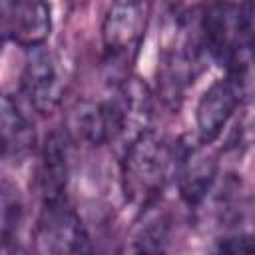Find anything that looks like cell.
I'll return each instance as SVG.
<instances>
[{"label":"cell","mask_w":255,"mask_h":255,"mask_svg":"<svg viewBox=\"0 0 255 255\" xmlns=\"http://www.w3.org/2000/svg\"><path fill=\"white\" fill-rule=\"evenodd\" d=\"M177 159L179 145H173L153 129L124 145L120 175L126 199L137 207H149L165 183L175 177Z\"/></svg>","instance_id":"obj_1"},{"label":"cell","mask_w":255,"mask_h":255,"mask_svg":"<svg viewBox=\"0 0 255 255\" xmlns=\"http://www.w3.org/2000/svg\"><path fill=\"white\" fill-rule=\"evenodd\" d=\"M34 247L38 255H94L92 237L68 199L42 203L34 227Z\"/></svg>","instance_id":"obj_2"},{"label":"cell","mask_w":255,"mask_h":255,"mask_svg":"<svg viewBox=\"0 0 255 255\" xmlns=\"http://www.w3.org/2000/svg\"><path fill=\"white\" fill-rule=\"evenodd\" d=\"M20 92L28 106L40 116H52L60 108L64 84L56 58L44 46L28 50L20 76Z\"/></svg>","instance_id":"obj_3"},{"label":"cell","mask_w":255,"mask_h":255,"mask_svg":"<svg viewBox=\"0 0 255 255\" xmlns=\"http://www.w3.org/2000/svg\"><path fill=\"white\" fill-rule=\"evenodd\" d=\"M66 135L88 145H106L124 139V126L114 100L76 102L66 118Z\"/></svg>","instance_id":"obj_4"},{"label":"cell","mask_w":255,"mask_h":255,"mask_svg":"<svg viewBox=\"0 0 255 255\" xmlns=\"http://www.w3.org/2000/svg\"><path fill=\"white\" fill-rule=\"evenodd\" d=\"M0 30L6 40L26 52L42 48L52 32L50 6L40 0H2Z\"/></svg>","instance_id":"obj_5"},{"label":"cell","mask_w":255,"mask_h":255,"mask_svg":"<svg viewBox=\"0 0 255 255\" xmlns=\"http://www.w3.org/2000/svg\"><path fill=\"white\" fill-rule=\"evenodd\" d=\"M149 6L143 2H114L102 20V42L108 56L126 60L143 40Z\"/></svg>","instance_id":"obj_6"},{"label":"cell","mask_w":255,"mask_h":255,"mask_svg":"<svg viewBox=\"0 0 255 255\" xmlns=\"http://www.w3.org/2000/svg\"><path fill=\"white\" fill-rule=\"evenodd\" d=\"M219 159L215 151L205 143L179 147V159L175 167V179L181 199L189 207L201 205L217 183Z\"/></svg>","instance_id":"obj_7"},{"label":"cell","mask_w":255,"mask_h":255,"mask_svg":"<svg viewBox=\"0 0 255 255\" xmlns=\"http://www.w3.org/2000/svg\"><path fill=\"white\" fill-rule=\"evenodd\" d=\"M245 100L241 88L231 78L215 80L199 98L195 106V128L197 141L211 145L235 116L237 108Z\"/></svg>","instance_id":"obj_8"},{"label":"cell","mask_w":255,"mask_h":255,"mask_svg":"<svg viewBox=\"0 0 255 255\" xmlns=\"http://www.w3.org/2000/svg\"><path fill=\"white\" fill-rule=\"evenodd\" d=\"M211 255H255V193L223 207Z\"/></svg>","instance_id":"obj_9"},{"label":"cell","mask_w":255,"mask_h":255,"mask_svg":"<svg viewBox=\"0 0 255 255\" xmlns=\"http://www.w3.org/2000/svg\"><path fill=\"white\" fill-rule=\"evenodd\" d=\"M68 135L66 131H52L42 145L40 159V193L42 203L66 201L68 189Z\"/></svg>","instance_id":"obj_10"},{"label":"cell","mask_w":255,"mask_h":255,"mask_svg":"<svg viewBox=\"0 0 255 255\" xmlns=\"http://www.w3.org/2000/svg\"><path fill=\"white\" fill-rule=\"evenodd\" d=\"M0 133H2V157L6 161H20L28 157L36 147V129L26 114L18 108L12 96H2L0 106Z\"/></svg>","instance_id":"obj_11"},{"label":"cell","mask_w":255,"mask_h":255,"mask_svg":"<svg viewBox=\"0 0 255 255\" xmlns=\"http://www.w3.org/2000/svg\"><path fill=\"white\" fill-rule=\"evenodd\" d=\"M169 223L163 215H145L126 237L120 255H167Z\"/></svg>","instance_id":"obj_12"},{"label":"cell","mask_w":255,"mask_h":255,"mask_svg":"<svg viewBox=\"0 0 255 255\" xmlns=\"http://www.w3.org/2000/svg\"><path fill=\"white\" fill-rule=\"evenodd\" d=\"M24 221V203L14 183L2 181V241L8 255H22L18 245V233Z\"/></svg>","instance_id":"obj_13"}]
</instances>
